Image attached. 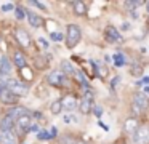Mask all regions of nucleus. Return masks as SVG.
Segmentation results:
<instances>
[{"label":"nucleus","mask_w":149,"mask_h":144,"mask_svg":"<svg viewBox=\"0 0 149 144\" xmlns=\"http://www.w3.org/2000/svg\"><path fill=\"white\" fill-rule=\"evenodd\" d=\"M59 70H61L66 77H75V74H77L75 67L72 66V63H71V61H68V59H63L61 61V64H59Z\"/></svg>","instance_id":"nucleus-13"},{"label":"nucleus","mask_w":149,"mask_h":144,"mask_svg":"<svg viewBox=\"0 0 149 144\" xmlns=\"http://www.w3.org/2000/svg\"><path fill=\"white\" fill-rule=\"evenodd\" d=\"M13 64L18 67V69H24V67H27V58H26V54L23 53L21 50H16L15 51V54H13Z\"/></svg>","instance_id":"nucleus-11"},{"label":"nucleus","mask_w":149,"mask_h":144,"mask_svg":"<svg viewBox=\"0 0 149 144\" xmlns=\"http://www.w3.org/2000/svg\"><path fill=\"white\" fill-rule=\"evenodd\" d=\"M61 102H63V109L64 111H74V109L79 107V101H77V96L75 95H66L64 98H61Z\"/></svg>","instance_id":"nucleus-9"},{"label":"nucleus","mask_w":149,"mask_h":144,"mask_svg":"<svg viewBox=\"0 0 149 144\" xmlns=\"http://www.w3.org/2000/svg\"><path fill=\"white\" fill-rule=\"evenodd\" d=\"M3 136H5V139L8 141V144H11L15 141V133H13V131H8V133L3 134Z\"/></svg>","instance_id":"nucleus-32"},{"label":"nucleus","mask_w":149,"mask_h":144,"mask_svg":"<svg viewBox=\"0 0 149 144\" xmlns=\"http://www.w3.org/2000/svg\"><path fill=\"white\" fill-rule=\"evenodd\" d=\"M132 74H133V77H141L143 75V66H139L138 63H135L132 66Z\"/></svg>","instance_id":"nucleus-26"},{"label":"nucleus","mask_w":149,"mask_h":144,"mask_svg":"<svg viewBox=\"0 0 149 144\" xmlns=\"http://www.w3.org/2000/svg\"><path fill=\"white\" fill-rule=\"evenodd\" d=\"M111 144H119V143H111Z\"/></svg>","instance_id":"nucleus-45"},{"label":"nucleus","mask_w":149,"mask_h":144,"mask_svg":"<svg viewBox=\"0 0 149 144\" xmlns=\"http://www.w3.org/2000/svg\"><path fill=\"white\" fill-rule=\"evenodd\" d=\"M39 43H40V45H42V47H43V48H45V50H47V48H48V43H47V42H45V40H43V38H39Z\"/></svg>","instance_id":"nucleus-39"},{"label":"nucleus","mask_w":149,"mask_h":144,"mask_svg":"<svg viewBox=\"0 0 149 144\" xmlns=\"http://www.w3.org/2000/svg\"><path fill=\"white\" fill-rule=\"evenodd\" d=\"M29 131H34V133H39V131H40V127H39L37 123H32V125H31V128H29Z\"/></svg>","instance_id":"nucleus-34"},{"label":"nucleus","mask_w":149,"mask_h":144,"mask_svg":"<svg viewBox=\"0 0 149 144\" xmlns=\"http://www.w3.org/2000/svg\"><path fill=\"white\" fill-rule=\"evenodd\" d=\"M15 38H16V42L21 45L23 48H29L31 47V35H29V32L26 31V29H23V27H16L15 29Z\"/></svg>","instance_id":"nucleus-8"},{"label":"nucleus","mask_w":149,"mask_h":144,"mask_svg":"<svg viewBox=\"0 0 149 144\" xmlns=\"http://www.w3.org/2000/svg\"><path fill=\"white\" fill-rule=\"evenodd\" d=\"M64 40H66V47H68L69 50L75 48L79 43H80V40H82V29L79 27L77 24H68Z\"/></svg>","instance_id":"nucleus-2"},{"label":"nucleus","mask_w":149,"mask_h":144,"mask_svg":"<svg viewBox=\"0 0 149 144\" xmlns=\"http://www.w3.org/2000/svg\"><path fill=\"white\" fill-rule=\"evenodd\" d=\"M11 72V63L10 59H8L7 56H2V59H0V79H8V75H10Z\"/></svg>","instance_id":"nucleus-12"},{"label":"nucleus","mask_w":149,"mask_h":144,"mask_svg":"<svg viewBox=\"0 0 149 144\" xmlns=\"http://www.w3.org/2000/svg\"><path fill=\"white\" fill-rule=\"evenodd\" d=\"M50 112H52L53 115H59L63 112V102L61 99H55V101L50 104Z\"/></svg>","instance_id":"nucleus-22"},{"label":"nucleus","mask_w":149,"mask_h":144,"mask_svg":"<svg viewBox=\"0 0 149 144\" xmlns=\"http://www.w3.org/2000/svg\"><path fill=\"white\" fill-rule=\"evenodd\" d=\"M0 42H2V38H0Z\"/></svg>","instance_id":"nucleus-47"},{"label":"nucleus","mask_w":149,"mask_h":144,"mask_svg":"<svg viewBox=\"0 0 149 144\" xmlns=\"http://www.w3.org/2000/svg\"><path fill=\"white\" fill-rule=\"evenodd\" d=\"M77 144H88V143H87V141H84V139H79Z\"/></svg>","instance_id":"nucleus-43"},{"label":"nucleus","mask_w":149,"mask_h":144,"mask_svg":"<svg viewBox=\"0 0 149 144\" xmlns=\"http://www.w3.org/2000/svg\"><path fill=\"white\" fill-rule=\"evenodd\" d=\"M93 104L95 102L88 101V99L82 98L80 101H79V111H80L82 115H90L91 114V109H93Z\"/></svg>","instance_id":"nucleus-18"},{"label":"nucleus","mask_w":149,"mask_h":144,"mask_svg":"<svg viewBox=\"0 0 149 144\" xmlns=\"http://www.w3.org/2000/svg\"><path fill=\"white\" fill-rule=\"evenodd\" d=\"M148 22H149V16H148Z\"/></svg>","instance_id":"nucleus-46"},{"label":"nucleus","mask_w":149,"mask_h":144,"mask_svg":"<svg viewBox=\"0 0 149 144\" xmlns=\"http://www.w3.org/2000/svg\"><path fill=\"white\" fill-rule=\"evenodd\" d=\"M104 40L107 43H112V45H117V43H122L123 42V37L120 34V31L116 27V26H106L104 27Z\"/></svg>","instance_id":"nucleus-6"},{"label":"nucleus","mask_w":149,"mask_h":144,"mask_svg":"<svg viewBox=\"0 0 149 144\" xmlns=\"http://www.w3.org/2000/svg\"><path fill=\"white\" fill-rule=\"evenodd\" d=\"M143 93H144L146 96H149V85H144V86H143Z\"/></svg>","instance_id":"nucleus-40"},{"label":"nucleus","mask_w":149,"mask_h":144,"mask_svg":"<svg viewBox=\"0 0 149 144\" xmlns=\"http://www.w3.org/2000/svg\"><path fill=\"white\" fill-rule=\"evenodd\" d=\"M37 139H40V141H50V139H52V136H50V131L40 130L39 133H37Z\"/></svg>","instance_id":"nucleus-27"},{"label":"nucleus","mask_w":149,"mask_h":144,"mask_svg":"<svg viewBox=\"0 0 149 144\" xmlns=\"http://www.w3.org/2000/svg\"><path fill=\"white\" fill-rule=\"evenodd\" d=\"M16 123H18V127H19L23 131L29 133V128H31V125H32V123H31V115H24V117L18 118Z\"/></svg>","instance_id":"nucleus-20"},{"label":"nucleus","mask_w":149,"mask_h":144,"mask_svg":"<svg viewBox=\"0 0 149 144\" xmlns=\"http://www.w3.org/2000/svg\"><path fill=\"white\" fill-rule=\"evenodd\" d=\"M149 111V96L143 91H133L130 98V114L133 117H143Z\"/></svg>","instance_id":"nucleus-1"},{"label":"nucleus","mask_w":149,"mask_h":144,"mask_svg":"<svg viewBox=\"0 0 149 144\" xmlns=\"http://www.w3.org/2000/svg\"><path fill=\"white\" fill-rule=\"evenodd\" d=\"M72 5V11H74V15L75 16H87V13H88V5L85 2H72L71 3Z\"/></svg>","instance_id":"nucleus-14"},{"label":"nucleus","mask_w":149,"mask_h":144,"mask_svg":"<svg viewBox=\"0 0 149 144\" xmlns=\"http://www.w3.org/2000/svg\"><path fill=\"white\" fill-rule=\"evenodd\" d=\"M77 138L72 133H64L61 138H59V144H77Z\"/></svg>","instance_id":"nucleus-23"},{"label":"nucleus","mask_w":149,"mask_h":144,"mask_svg":"<svg viewBox=\"0 0 149 144\" xmlns=\"http://www.w3.org/2000/svg\"><path fill=\"white\" fill-rule=\"evenodd\" d=\"M29 5H34V6H37V8L47 11V5H45V3H42V2H29Z\"/></svg>","instance_id":"nucleus-33"},{"label":"nucleus","mask_w":149,"mask_h":144,"mask_svg":"<svg viewBox=\"0 0 149 144\" xmlns=\"http://www.w3.org/2000/svg\"><path fill=\"white\" fill-rule=\"evenodd\" d=\"M56 134H58V131H56V128L53 127L52 130H50V136H52V139H53V138H56Z\"/></svg>","instance_id":"nucleus-37"},{"label":"nucleus","mask_w":149,"mask_h":144,"mask_svg":"<svg viewBox=\"0 0 149 144\" xmlns=\"http://www.w3.org/2000/svg\"><path fill=\"white\" fill-rule=\"evenodd\" d=\"M112 61H114V66L123 67V66L127 64V56H125V53H122V51H117V53L112 56Z\"/></svg>","instance_id":"nucleus-21"},{"label":"nucleus","mask_w":149,"mask_h":144,"mask_svg":"<svg viewBox=\"0 0 149 144\" xmlns=\"http://www.w3.org/2000/svg\"><path fill=\"white\" fill-rule=\"evenodd\" d=\"M26 18H27V22H29L32 27H42L43 26V19L40 18L36 11H27Z\"/></svg>","instance_id":"nucleus-16"},{"label":"nucleus","mask_w":149,"mask_h":144,"mask_svg":"<svg viewBox=\"0 0 149 144\" xmlns=\"http://www.w3.org/2000/svg\"><path fill=\"white\" fill-rule=\"evenodd\" d=\"M15 8H16V6H15L13 3H5V5H2V8H0V11H5V13H8V11H15Z\"/></svg>","instance_id":"nucleus-31"},{"label":"nucleus","mask_w":149,"mask_h":144,"mask_svg":"<svg viewBox=\"0 0 149 144\" xmlns=\"http://www.w3.org/2000/svg\"><path fill=\"white\" fill-rule=\"evenodd\" d=\"M0 143H2V134H0Z\"/></svg>","instance_id":"nucleus-44"},{"label":"nucleus","mask_w":149,"mask_h":144,"mask_svg":"<svg viewBox=\"0 0 149 144\" xmlns=\"http://www.w3.org/2000/svg\"><path fill=\"white\" fill-rule=\"evenodd\" d=\"M7 115H8L10 118H13L15 122H16L18 118L24 117V115H29V112H27V109H26V107H23V106H15V107H11L10 111L7 112Z\"/></svg>","instance_id":"nucleus-10"},{"label":"nucleus","mask_w":149,"mask_h":144,"mask_svg":"<svg viewBox=\"0 0 149 144\" xmlns=\"http://www.w3.org/2000/svg\"><path fill=\"white\" fill-rule=\"evenodd\" d=\"M0 101L3 102V104H13V106H16L18 98L7 88V90H3V91H2V95H0Z\"/></svg>","instance_id":"nucleus-17"},{"label":"nucleus","mask_w":149,"mask_h":144,"mask_svg":"<svg viewBox=\"0 0 149 144\" xmlns=\"http://www.w3.org/2000/svg\"><path fill=\"white\" fill-rule=\"evenodd\" d=\"M144 6H146V11H148V13H149V0H148V2H146V3H144Z\"/></svg>","instance_id":"nucleus-42"},{"label":"nucleus","mask_w":149,"mask_h":144,"mask_svg":"<svg viewBox=\"0 0 149 144\" xmlns=\"http://www.w3.org/2000/svg\"><path fill=\"white\" fill-rule=\"evenodd\" d=\"M7 88L13 93L16 98H23L29 93V85L21 80H15V79H8L7 80Z\"/></svg>","instance_id":"nucleus-4"},{"label":"nucleus","mask_w":149,"mask_h":144,"mask_svg":"<svg viewBox=\"0 0 149 144\" xmlns=\"http://www.w3.org/2000/svg\"><path fill=\"white\" fill-rule=\"evenodd\" d=\"M128 29H130V24L125 22V26H122V31H128Z\"/></svg>","instance_id":"nucleus-41"},{"label":"nucleus","mask_w":149,"mask_h":144,"mask_svg":"<svg viewBox=\"0 0 149 144\" xmlns=\"http://www.w3.org/2000/svg\"><path fill=\"white\" fill-rule=\"evenodd\" d=\"M47 83L55 88H63L64 85H68V77L61 72V70H52L47 75Z\"/></svg>","instance_id":"nucleus-5"},{"label":"nucleus","mask_w":149,"mask_h":144,"mask_svg":"<svg viewBox=\"0 0 149 144\" xmlns=\"http://www.w3.org/2000/svg\"><path fill=\"white\" fill-rule=\"evenodd\" d=\"M13 125H15L13 118H10L8 115H5V117L0 120V133L5 134V133H8V131H13Z\"/></svg>","instance_id":"nucleus-15"},{"label":"nucleus","mask_w":149,"mask_h":144,"mask_svg":"<svg viewBox=\"0 0 149 144\" xmlns=\"http://www.w3.org/2000/svg\"><path fill=\"white\" fill-rule=\"evenodd\" d=\"M103 112H104V111H103V107H101L100 104H93V109H91V114H93L96 118H100L101 115H103Z\"/></svg>","instance_id":"nucleus-28"},{"label":"nucleus","mask_w":149,"mask_h":144,"mask_svg":"<svg viewBox=\"0 0 149 144\" xmlns=\"http://www.w3.org/2000/svg\"><path fill=\"white\" fill-rule=\"evenodd\" d=\"M19 74L23 75V79H27V80H32V77H34L29 67H24V69H21V70H19Z\"/></svg>","instance_id":"nucleus-30"},{"label":"nucleus","mask_w":149,"mask_h":144,"mask_svg":"<svg viewBox=\"0 0 149 144\" xmlns=\"http://www.w3.org/2000/svg\"><path fill=\"white\" fill-rule=\"evenodd\" d=\"M141 125L138 117H133V115H128L125 120L122 122V130H123V134L128 138H132L135 134V131L138 130V127Z\"/></svg>","instance_id":"nucleus-7"},{"label":"nucleus","mask_w":149,"mask_h":144,"mask_svg":"<svg viewBox=\"0 0 149 144\" xmlns=\"http://www.w3.org/2000/svg\"><path fill=\"white\" fill-rule=\"evenodd\" d=\"M132 144H149V122H141L138 130L130 138Z\"/></svg>","instance_id":"nucleus-3"},{"label":"nucleus","mask_w":149,"mask_h":144,"mask_svg":"<svg viewBox=\"0 0 149 144\" xmlns=\"http://www.w3.org/2000/svg\"><path fill=\"white\" fill-rule=\"evenodd\" d=\"M98 125H100V127H101V128H103V130H104V131H109V127H107V125H104V123H103V122H101V120H100V122H98Z\"/></svg>","instance_id":"nucleus-38"},{"label":"nucleus","mask_w":149,"mask_h":144,"mask_svg":"<svg viewBox=\"0 0 149 144\" xmlns=\"http://www.w3.org/2000/svg\"><path fill=\"white\" fill-rule=\"evenodd\" d=\"M119 82H120V77H116V79L112 80V83H111V86H112V88L116 90V85H117V83H119Z\"/></svg>","instance_id":"nucleus-36"},{"label":"nucleus","mask_w":149,"mask_h":144,"mask_svg":"<svg viewBox=\"0 0 149 144\" xmlns=\"http://www.w3.org/2000/svg\"><path fill=\"white\" fill-rule=\"evenodd\" d=\"M48 58H45V56H37L36 58V67L37 69H40V70H43V69H47L48 67Z\"/></svg>","instance_id":"nucleus-24"},{"label":"nucleus","mask_w":149,"mask_h":144,"mask_svg":"<svg viewBox=\"0 0 149 144\" xmlns=\"http://www.w3.org/2000/svg\"><path fill=\"white\" fill-rule=\"evenodd\" d=\"M3 90H7V80H2V82H0V95H2Z\"/></svg>","instance_id":"nucleus-35"},{"label":"nucleus","mask_w":149,"mask_h":144,"mask_svg":"<svg viewBox=\"0 0 149 144\" xmlns=\"http://www.w3.org/2000/svg\"><path fill=\"white\" fill-rule=\"evenodd\" d=\"M144 3L146 2H141V0H127V2H123V6H125V10L128 13H133V11H136L139 6H144Z\"/></svg>","instance_id":"nucleus-19"},{"label":"nucleus","mask_w":149,"mask_h":144,"mask_svg":"<svg viewBox=\"0 0 149 144\" xmlns=\"http://www.w3.org/2000/svg\"><path fill=\"white\" fill-rule=\"evenodd\" d=\"M26 15H27V11L23 8V6H19V5H18L16 8H15V16H16V19H18V21H23V19L26 18Z\"/></svg>","instance_id":"nucleus-25"},{"label":"nucleus","mask_w":149,"mask_h":144,"mask_svg":"<svg viewBox=\"0 0 149 144\" xmlns=\"http://www.w3.org/2000/svg\"><path fill=\"white\" fill-rule=\"evenodd\" d=\"M64 37L66 35L61 34V32H52V34H50V38H52L53 42H61V40H64Z\"/></svg>","instance_id":"nucleus-29"}]
</instances>
